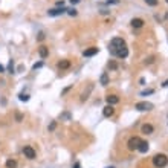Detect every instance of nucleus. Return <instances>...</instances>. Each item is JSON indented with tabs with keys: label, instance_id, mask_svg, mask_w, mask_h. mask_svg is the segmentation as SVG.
<instances>
[{
	"label": "nucleus",
	"instance_id": "nucleus-1",
	"mask_svg": "<svg viewBox=\"0 0 168 168\" xmlns=\"http://www.w3.org/2000/svg\"><path fill=\"white\" fill-rule=\"evenodd\" d=\"M124 46H125V41H124V38L115 37V38H112V41H110L109 51H110V54L115 57V55H116V52L121 49V47H124Z\"/></svg>",
	"mask_w": 168,
	"mask_h": 168
},
{
	"label": "nucleus",
	"instance_id": "nucleus-2",
	"mask_svg": "<svg viewBox=\"0 0 168 168\" xmlns=\"http://www.w3.org/2000/svg\"><path fill=\"white\" fill-rule=\"evenodd\" d=\"M153 165L156 167V168H165V167L168 165V157H167V154H162V153L156 154V156L153 157Z\"/></svg>",
	"mask_w": 168,
	"mask_h": 168
},
{
	"label": "nucleus",
	"instance_id": "nucleus-3",
	"mask_svg": "<svg viewBox=\"0 0 168 168\" xmlns=\"http://www.w3.org/2000/svg\"><path fill=\"white\" fill-rule=\"evenodd\" d=\"M139 142H141V139L138 138V136H133V138H130L129 142H127V148H129L130 151H135V150H138Z\"/></svg>",
	"mask_w": 168,
	"mask_h": 168
},
{
	"label": "nucleus",
	"instance_id": "nucleus-4",
	"mask_svg": "<svg viewBox=\"0 0 168 168\" xmlns=\"http://www.w3.org/2000/svg\"><path fill=\"white\" fill-rule=\"evenodd\" d=\"M136 110H139V112H145V110H151L153 109V104L151 103H147V101H142V103H138L135 105Z\"/></svg>",
	"mask_w": 168,
	"mask_h": 168
},
{
	"label": "nucleus",
	"instance_id": "nucleus-5",
	"mask_svg": "<svg viewBox=\"0 0 168 168\" xmlns=\"http://www.w3.org/2000/svg\"><path fill=\"white\" fill-rule=\"evenodd\" d=\"M23 154H25V157H28V159H35V150L31 147V145L23 147Z\"/></svg>",
	"mask_w": 168,
	"mask_h": 168
},
{
	"label": "nucleus",
	"instance_id": "nucleus-6",
	"mask_svg": "<svg viewBox=\"0 0 168 168\" xmlns=\"http://www.w3.org/2000/svg\"><path fill=\"white\" fill-rule=\"evenodd\" d=\"M66 11H67V9L63 8V6H61V8H55V9H49V11H47V15H49V17H57V15L64 14Z\"/></svg>",
	"mask_w": 168,
	"mask_h": 168
},
{
	"label": "nucleus",
	"instance_id": "nucleus-7",
	"mask_svg": "<svg viewBox=\"0 0 168 168\" xmlns=\"http://www.w3.org/2000/svg\"><path fill=\"white\" fill-rule=\"evenodd\" d=\"M103 115L105 118H110V116H113L115 115V109H113V105H110V104H107L104 107V110H103Z\"/></svg>",
	"mask_w": 168,
	"mask_h": 168
},
{
	"label": "nucleus",
	"instance_id": "nucleus-8",
	"mask_svg": "<svg viewBox=\"0 0 168 168\" xmlns=\"http://www.w3.org/2000/svg\"><path fill=\"white\" fill-rule=\"evenodd\" d=\"M105 101H107V104L115 105V104L119 103V96H116V95H107V96H105Z\"/></svg>",
	"mask_w": 168,
	"mask_h": 168
},
{
	"label": "nucleus",
	"instance_id": "nucleus-9",
	"mask_svg": "<svg viewBox=\"0 0 168 168\" xmlns=\"http://www.w3.org/2000/svg\"><path fill=\"white\" fill-rule=\"evenodd\" d=\"M141 131H142L144 135H151L153 131H154V129H153L151 124H144V125L141 127Z\"/></svg>",
	"mask_w": 168,
	"mask_h": 168
},
{
	"label": "nucleus",
	"instance_id": "nucleus-10",
	"mask_svg": "<svg viewBox=\"0 0 168 168\" xmlns=\"http://www.w3.org/2000/svg\"><path fill=\"white\" fill-rule=\"evenodd\" d=\"M38 54H40V57H41V58H47V55H49V47L47 46H40L38 47Z\"/></svg>",
	"mask_w": 168,
	"mask_h": 168
},
{
	"label": "nucleus",
	"instance_id": "nucleus-11",
	"mask_svg": "<svg viewBox=\"0 0 168 168\" xmlns=\"http://www.w3.org/2000/svg\"><path fill=\"white\" fill-rule=\"evenodd\" d=\"M57 67L61 69V70L69 69V67H70V61H69V60H61V61H58V63H57Z\"/></svg>",
	"mask_w": 168,
	"mask_h": 168
},
{
	"label": "nucleus",
	"instance_id": "nucleus-12",
	"mask_svg": "<svg viewBox=\"0 0 168 168\" xmlns=\"http://www.w3.org/2000/svg\"><path fill=\"white\" fill-rule=\"evenodd\" d=\"M127 55H129V49H127V46H124V47H121V49L116 52L115 57H118V58H127Z\"/></svg>",
	"mask_w": 168,
	"mask_h": 168
},
{
	"label": "nucleus",
	"instance_id": "nucleus-13",
	"mask_svg": "<svg viewBox=\"0 0 168 168\" xmlns=\"http://www.w3.org/2000/svg\"><path fill=\"white\" fill-rule=\"evenodd\" d=\"M98 47H89V49H86V51H84L83 52V55L84 57H93V55H96V54H98Z\"/></svg>",
	"mask_w": 168,
	"mask_h": 168
},
{
	"label": "nucleus",
	"instance_id": "nucleus-14",
	"mask_svg": "<svg viewBox=\"0 0 168 168\" xmlns=\"http://www.w3.org/2000/svg\"><path fill=\"white\" fill-rule=\"evenodd\" d=\"M138 151H141V153H147L148 151V142L147 141H141L139 147H138Z\"/></svg>",
	"mask_w": 168,
	"mask_h": 168
},
{
	"label": "nucleus",
	"instance_id": "nucleus-15",
	"mask_svg": "<svg viewBox=\"0 0 168 168\" xmlns=\"http://www.w3.org/2000/svg\"><path fill=\"white\" fill-rule=\"evenodd\" d=\"M130 23H131V26H133V28H142L145 21H144L142 19H133Z\"/></svg>",
	"mask_w": 168,
	"mask_h": 168
},
{
	"label": "nucleus",
	"instance_id": "nucleus-16",
	"mask_svg": "<svg viewBox=\"0 0 168 168\" xmlns=\"http://www.w3.org/2000/svg\"><path fill=\"white\" fill-rule=\"evenodd\" d=\"M6 168H17V161H14V159H8L6 161Z\"/></svg>",
	"mask_w": 168,
	"mask_h": 168
},
{
	"label": "nucleus",
	"instance_id": "nucleus-17",
	"mask_svg": "<svg viewBox=\"0 0 168 168\" xmlns=\"http://www.w3.org/2000/svg\"><path fill=\"white\" fill-rule=\"evenodd\" d=\"M92 89H93V86H89V89H87V92H83V95H81V101H86L87 98H89V93L92 92Z\"/></svg>",
	"mask_w": 168,
	"mask_h": 168
},
{
	"label": "nucleus",
	"instance_id": "nucleus-18",
	"mask_svg": "<svg viewBox=\"0 0 168 168\" xmlns=\"http://www.w3.org/2000/svg\"><path fill=\"white\" fill-rule=\"evenodd\" d=\"M101 84H103V86H107V84H109V75L105 72L101 75Z\"/></svg>",
	"mask_w": 168,
	"mask_h": 168
},
{
	"label": "nucleus",
	"instance_id": "nucleus-19",
	"mask_svg": "<svg viewBox=\"0 0 168 168\" xmlns=\"http://www.w3.org/2000/svg\"><path fill=\"white\" fill-rule=\"evenodd\" d=\"M107 67H109L110 70H116V69H118V63H116V61H113V60H110L109 64H107Z\"/></svg>",
	"mask_w": 168,
	"mask_h": 168
},
{
	"label": "nucleus",
	"instance_id": "nucleus-20",
	"mask_svg": "<svg viewBox=\"0 0 168 168\" xmlns=\"http://www.w3.org/2000/svg\"><path fill=\"white\" fill-rule=\"evenodd\" d=\"M145 3H147L148 6H157L159 0H145Z\"/></svg>",
	"mask_w": 168,
	"mask_h": 168
},
{
	"label": "nucleus",
	"instance_id": "nucleus-21",
	"mask_svg": "<svg viewBox=\"0 0 168 168\" xmlns=\"http://www.w3.org/2000/svg\"><path fill=\"white\" fill-rule=\"evenodd\" d=\"M8 72L14 73V61H12V60H9V64H8Z\"/></svg>",
	"mask_w": 168,
	"mask_h": 168
},
{
	"label": "nucleus",
	"instance_id": "nucleus-22",
	"mask_svg": "<svg viewBox=\"0 0 168 168\" xmlns=\"http://www.w3.org/2000/svg\"><path fill=\"white\" fill-rule=\"evenodd\" d=\"M19 98H20V101H25V103H26V101H29V96H28V95H25V93H20V95H19Z\"/></svg>",
	"mask_w": 168,
	"mask_h": 168
},
{
	"label": "nucleus",
	"instance_id": "nucleus-23",
	"mask_svg": "<svg viewBox=\"0 0 168 168\" xmlns=\"http://www.w3.org/2000/svg\"><path fill=\"white\" fill-rule=\"evenodd\" d=\"M67 14H69L70 17H75V15L78 14V12H77V9H75V8H73V9H67Z\"/></svg>",
	"mask_w": 168,
	"mask_h": 168
},
{
	"label": "nucleus",
	"instance_id": "nucleus-24",
	"mask_svg": "<svg viewBox=\"0 0 168 168\" xmlns=\"http://www.w3.org/2000/svg\"><path fill=\"white\" fill-rule=\"evenodd\" d=\"M151 93H154V90H153V89H148V90H144L141 95H142V96H147V95H151Z\"/></svg>",
	"mask_w": 168,
	"mask_h": 168
},
{
	"label": "nucleus",
	"instance_id": "nucleus-25",
	"mask_svg": "<svg viewBox=\"0 0 168 168\" xmlns=\"http://www.w3.org/2000/svg\"><path fill=\"white\" fill-rule=\"evenodd\" d=\"M41 66H43V61H38V63H35V64L32 66V69H34V70H37V69L41 67Z\"/></svg>",
	"mask_w": 168,
	"mask_h": 168
},
{
	"label": "nucleus",
	"instance_id": "nucleus-26",
	"mask_svg": "<svg viewBox=\"0 0 168 168\" xmlns=\"http://www.w3.org/2000/svg\"><path fill=\"white\" fill-rule=\"evenodd\" d=\"M151 63H154V57H148V58L145 60V64H151Z\"/></svg>",
	"mask_w": 168,
	"mask_h": 168
},
{
	"label": "nucleus",
	"instance_id": "nucleus-27",
	"mask_svg": "<svg viewBox=\"0 0 168 168\" xmlns=\"http://www.w3.org/2000/svg\"><path fill=\"white\" fill-rule=\"evenodd\" d=\"M105 3H107V5H118V3H119V0H107Z\"/></svg>",
	"mask_w": 168,
	"mask_h": 168
},
{
	"label": "nucleus",
	"instance_id": "nucleus-28",
	"mask_svg": "<svg viewBox=\"0 0 168 168\" xmlns=\"http://www.w3.org/2000/svg\"><path fill=\"white\" fill-rule=\"evenodd\" d=\"M15 119H17V121H19V122H20V121H21V119H23V116H21V115H20V113H17V115H15Z\"/></svg>",
	"mask_w": 168,
	"mask_h": 168
},
{
	"label": "nucleus",
	"instance_id": "nucleus-29",
	"mask_svg": "<svg viewBox=\"0 0 168 168\" xmlns=\"http://www.w3.org/2000/svg\"><path fill=\"white\" fill-rule=\"evenodd\" d=\"M55 127H57V122H52L49 125V130H55Z\"/></svg>",
	"mask_w": 168,
	"mask_h": 168
},
{
	"label": "nucleus",
	"instance_id": "nucleus-30",
	"mask_svg": "<svg viewBox=\"0 0 168 168\" xmlns=\"http://www.w3.org/2000/svg\"><path fill=\"white\" fill-rule=\"evenodd\" d=\"M70 89H72V86H69V87H66V89L63 90V93H61V95H64V93H67V92H69Z\"/></svg>",
	"mask_w": 168,
	"mask_h": 168
},
{
	"label": "nucleus",
	"instance_id": "nucleus-31",
	"mask_svg": "<svg viewBox=\"0 0 168 168\" xmlns=\"http://www.w3.org/2000/svg\"><path fill=\"white\" fill-rule=\"evenodd\" d=\"M61 118H66V119H70V115H69V113H63V115H61Z\"/></svg>",
	"mask_w": 168,
	"mask_h": 168
},
{
	"label": "nucleus",
	"instance_id": "nucleus-32",
	"mask_svg": "<svg viewBox=\"0 0 168 168\" xmlns=\"http://www.w3.org/2000/svg\"><path fill=\"white\" fill-rule=\"evenodd\" d=\"M37 38H38V40H43V38H45V34H43V32H40Z\"/></svg>",
	"mask_w": 168,
	"mask_h": 168
},
{
	"label": "nucleus",
	"instance_id": "nucleus-33",
	"mask_svg": "<svg viewBox=\"0 0 168 168\" xmlns=\"http://www.w3.org/2000/svg\"><path fill=\"white\" fill-rule=\"evenodd\" d=\"M57 5H58V6H63L64 2H63V0H58V2H57Z\"/></svg>",
	"mask_w": 168,
	"mask_h": 168
},
{
	"label": "nucleus",
	"instance_id": "nucleus-34",
	"mask_svg": "<svg viewBox=\"0 0 168 168\" xmlns=\"http://www.w3.org/2000/svg\"><path fill=\"white\" fill-rule=\"evenodd\" d=\"M162 87H168V79H167V81H163V83H162Z\"/></svg>",
	"mask_w": 168,
	"mask_h": 168
},
{
	"label": "nucleus",
	"instance_id": "nucleus-35",
	"mask_svg": "<svg viewBox=\"0 0 168 168\" xmlns=\"http://www.w3.org/2000/svg\"><path fill=\"white\" fill-rule=\"evenodd\" d=\"M78 2H79V0H70V3H72V5H77Z\"/></svg>",
	"mask_w": 168,
	"mask_h": 168
},
{
	"label": "nucleus",
	"instance_id": "nucleus-36",
	"mask_svg": "<svg viewBox=\"0 0 168 168\" xmlns=\"http://www.w3.org/2000/svg\"><path fill=\"white\" fill-rule=\"evenodd\" d=\"M3 72H5V67H3L2 64H0V73H3Z\"/></svg>",
	"mask_w": 168,
	"mask_h": 168
},
{
	"label": "nucleus",
	"instance_id": "nucleus-37",
	"mask_svg": "<svg viewBox=\"0 0 168 168\" xmlns=\"http://www.w3.org/2000/svg\"><path fill=\"white\" fill-rule=\"evenodd\" d=\"M73 168H81V165H79V162H77V163H75V165H73Z\"/></svg>",
	"mask_w": 168,
	"mask_h": 168
},
{
	"label": "nucleus",
	"instance_id": "nucleus-38",
	"mask_svg": "<svg viewBox=\"0 0 168 168\" xmlns=\"http://www.w3.org/2000/svg\"><path fill=\"white\" fill-rule=\"evenodd\" d=\"M107 168H115V167H107Z\"/></svg>",
	"mask_w": 168,
	"mask_h": 168
},
{
	"label": "nucleus",
	"instance_id": "nucleus-39",
	"mask_svg": "<svg viewBox=\"0 0 168 168\" xmlns=\"http://www.w3.org/2000/svg\"><path fill=\"white\" fill-rule=\"evenodd\" d=\"M165 2H167V3H168V0H165Z\"/></svg>",
	"mask_w": 168,
	"mask_h": 168
}]
</instances>
